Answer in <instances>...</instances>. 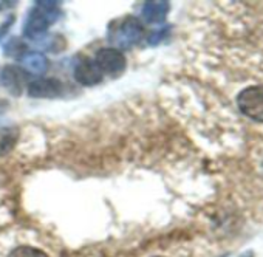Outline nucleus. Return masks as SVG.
Wrapping results in <instances>:
<instances>
[{
	"label": "nucleus",
	"instance_id": "3",
	"mask_svg": "<svg viewBox=\"0 0 263 257\" xmlns=\"http://www.w3.org/2000/svg\"><path fill=\"white\" fill-rule=\"evenodd\" d=\"M237 105L245 116L263 122V85L243 88L237 96Z\"/></svg>",
	"mask_w": 263,
	"mask_h": 257
},
{
	"label": "nucleus",
	"instance_id": "10",
	"mask_svg": "<svg viewBox=\"0 0 263 257\" xmlns=\"http://www.w3.org/2000/svg\"><path fill=\"white\" fill-rule=\"evenodd\" d=\"M17 131L14 127H5V128H0V155H5L8 154L16 141H17Z\"/></svg>",
	"mask_w": 263,
	"mask_h": 257
},
{
	"label": "nucleus",
	"instance_id": "9",
	"mask_svg": "<svg viewBox=\"0 0 263 257\" xmlns=\"http://www.w3.org/2000/svg\"><path fill=\"white\" fill-rule=\"evenodd\" d=\"M21 61H22L24 68L33 75H44L50 65L48 59L42 53H37V51H31V53L24 54Z\"/></svg>",
	"mask_w": 263,
	"mask_h": 257
},
{
	"label": "nucleus",
	"instance_id": "8",
	"mask_svg": "<svg viewBox=\"0 0 263 257\" xmlns=\"http://www.w3.org/2000/svg\"><path fill=\"white\" fill-rule=\"evenodd\" d=\"M171 11L169 2H146L143 5L141 14L146 22L149 24H161L166 21Z\"/></svg>",
	"mask_w": 263,
	"mask_h": 257
},
{
	"label": "nucleus",
	"instance_id": "4",
	"mask_svg": "<svg viewBox=\"0 0 263 257\" xmlns=\"http://www.w3.org/2000/svg\"><path fill=\"white\" fill-rule=\"evenodd\" d=\"M95 62L102 71V75H110V76L121 75L127 67V61L124 54L116 48H101L96 53Z\"/></svg>",
	"mask_w": 263,
	"mask_h": 257
},
{
	"label": "nucleus",
	"instance_id": "2",
	"mask_svg": "<svg viewBox=\"0 0 263 257\" xmlns=\"http://www.w3.org/2000/svg\"><path fill=\"white\" fill-rule=\"evenodd\" d=\"M143 38H144L143 24L137 17L128 16L113 30L110 41L121 48H128V47H134L138 42H141Z\"/></svg>",
	"mask_w": 263,
	"mask_h": 257
},
{
	"label": "nucleus",
	"instance_id": "5",
	"mask_svg": "<svg viewBox=\"0 0 263 257\" xmlns=\"http://www.w3.org/2000/svg\"><path fill=\"white\" fill-rule=\"evenodd\" d=\"M74 79L76 82H79L81 85H85V87H91V85H96L102 81L104 75L102 71L99 70V67L96 65L95 61H88V59H84L81 61L76 67H74Z\"/></svg>",
	"mask_w": 263,
	"mask_h": 257
},
{
	"label": "nucleus",
	"instance_id": "13",
	"mask_svg": "<svg viewBox=\"0 0 263 257\" xmlns=\"http://www.w3.org/2000/svg\"><path fill=\"white\" fill-rule=\"evenodd\" d=\"M167 31H169V28H164V30L154 31V33H152V36L149 38V44H152V45H157V44H160V42H161V41L166 38Z\"/></svg>",
	"mask_w": 263,
	"mask_h": 257
},
{
	"label": "nucleus",
	"instance_id": "1",
	"mask_svg": "<svg viewBox=\"0 0 263 257\" xmlns=\"http://www.w3.org/2000/svg\"><path fill=\"white\" fill-rule=\"evenodd\" d=\"M61 8L58 2H37L30 11L27 22L24 25V34L28 39H39L44 36L51 25L61 17Z\"/></svg>",
	"mask_w": 263,
	"mask_h": 257
},
{
	"label": "nucleus",
	"instance_id": "7",
	"mask_svg": "<svg viewBox=\"0 0 263 257\" xmlns=\"http://www.w3.org/2000/svg\"><path fill=\"white\" fill-rule=\"evenodd\" d=\"M0 81L11 95L19 96L25 87V73L14 65H7L0 73Z\"/></svg>",
	"mask_w": 263,
	"mask_h": 257
},
{
	"label": "nucleus",
	"instance_id": "11",
	"mask_svg": "<svg viewBox=\"0 0 263 257\" xmlns=\"http://www.w3.org/2000/svg\"><path fill=\"white\" fill-rule=\"evenodd\" d=\"M8 257H48L47 252H44L39 248H33V246H17L16 249H13L10 252Z\"/></svg>",
	"mask_w": 263,
	"mask_h": 257
},
{
	"label": "nucleus",
	"instance_id": "14",
	"mask_svg": "<svg viewBox=\"0 0 263 257\" xmlns=\"http://www.w3.org/2000/svg\"><path fill=\"white\" fill-rule=\"evenodd\" d=\"M13 22H14V16H10L8 19H7V22L0 27V38H5L7 36V31L10 30V27L13 25Z\"/></svg>",
	"mask_w": 263,
	"mask_h": 257
},
{
	"label": "nucleus",
	"instance_id": "6",
	"mask_svg": "<svg viewBox=\"0 0 263 257\" xmlns=\"http://www.w3.org/2000/svg\"><path fill=\"white\" fill-rule=\"evenodd\" d=\"M62 90H64L62 82L54 78L39 79L28 85V95L33 98H54L61 95Z\"/></svg>",
	"mask_w": 263,
	"mask_h": 257
},
{
	"label": "nucleus",
	"instance_id": "12",
	"mask_svg": "<svg viewBox=\"0 0 263 257\" xmlns=\"http://www.w3.org/2000/svg\"><path fill=\"white\" fill-rule=\"evenodd\" d=\"M4 51L5 54H10V56H21L25 51V44H22L19 39H13L4 45Z\"/></svg>",
	"mask_w": 263,
	"mask_h": 257
}]
</instances>
